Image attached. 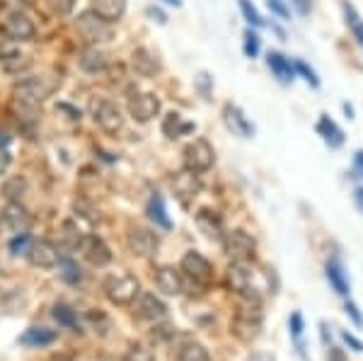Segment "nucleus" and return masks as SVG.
Instances as JSON below:
<instances>
[{"instance_id": "1", "label": "nucleus", "mask_w": 363, "mask_h": 361, "mask_svg": "<svg viewBox=\"0 0 363 361\" xmlns=\"http://www.w3.org/2000/svg\"><path fill=\"white\" fill-rule=\"evenodd\" d=\"M58 85H61V80L54 78V75H34V78H25L15 87V100L22 104L39 107L44 100H49V97L54 95L58 90Z\"/></svg>"}, {"instance_id": "2", "label": "nucleus", "mask_w": 363, "mask_h": 361, "mask_svg": "<svg viewBox=\"0 0 363 361\" xmlns=\"http://www.w3.org/2000/svg\"><path fill=\"white\" fill-rule=\"evenodd\" d=\"M75 32H78L90 46L107 44L114 39L112 22L102 20L95 10H85V13H80L78 17H75Z\"/></svg>"}, {"instance_id": "3", "label": "nucleus", "mask_w": 363, "mask_h": 361, "mask_svg": "<svg viewBox=\"0 0 363 361\" xmlns=\"http://www.w3.org/2000/svg\"><path fill=\"white\" fill-rule=\"evenodd\" d=\"M140 294V282L128 272H119V274H109L104 279V296L112 301L114 306H131L136 304Z\"/></svg>"}, {"instance_id": "4", "label": "nucleus", "mask_w": 363, "mask_h": 361, "mask_svg": "<svg viewBox=\"0 0 363 361\" xmlns=\"http://www.w3.org/2000/svg\"><path fill=\"white\" fill-rule=\"evenodd\" d=\"M228 284L230 289L247 301L259 299V287H257V272L252 262H230L228 267Z\"/></svg>"}, {"instance_id": "5", "label": "nucleus", "mask_w": 363, "mask_h": 361, "mask_svg": "<svg viewBox=\"0 0 363 361\" xmlns=\"http://www.w3.org/2000/svg\"><path fill=\"white\" fill-rule=\"evenodd\" d=\"M182 160H184L186 170L201 174V172H208L211 167H213L216 150L206 138H194V141H189L184 145V150H182Z\"/></svg>"}, {"instance_id": "6", "label": "nucleus", "mask_w": 363, "mask_h": 361, "mask_svg": "<svg viewBox=\"0 0 363 361\" xmlns=\"http://www.w3.org/2000/svg\"><path fill=\"white\" fill-rule=\"evenodd\" d=\"M223 250L230 257V262H255V252H257V243L250 233L245 231H228L223 235Z\"/></svg>"}, {"instance_id": "7", "label": "nucleus", "mask_w": 363, "mask_h": 361, "mask_svg": "<svg viewBox=\"0 0 363 361\" xmlns=\"http://www.w3.org/2000/svg\"><path fill=\"white\" fill-rule=\"evenodd\" d=\"M92 119H95V124L99 126L102 131L107 133H116L124 129V112L119 109V104L112 102V100H104V97H99V100L92 102Z\"/></svg>"}, {"instance_id": "8", "label": "nucleus", "mask_w": 363, "mask_h": 361, "mask_svg": "<svg viewBox=\"0 0 363 361\" xmlns=\"http://www.w3.org/2000/svg\"><path fill=\"white\" fill-rule=\"evenodd\" d=\"M182 274L189 277L199 287H208V284L213 282V267H211V262L203 257L201 252L189 250V252L182 257Z\"/></svg>"}, {"instance_id": "9", "label": "nucleus", "mask_w": 363, "mask_h": 361, "mask_svg": "<svg viewBox=\"0 0 363 361\" xmlns=\"http://www.w3.org/2000/svg\"><path fill=\"white\" fill-rule=\"evenodd\" d=\"M233 335L242 342H252L257 340L262 333V313L257 308H240L235 320H233Z\"/></svg>"}, {"instance_id": "10", "label": "nucleus", "mask_w": 363, "mask_h": 361, "mask_svg": "<svg viewBox=\"0 0 363 361\" xmlns=\"http://www.w3.org/2000/svg\"><path fill=\"white\" fill-rule=\"evenodd\" d=\"M128 114L138 124H148L160 114V97L153 95V92H136V95L128 97Z\"/></svg>"}, {"instance_id": "11", "label": "nucleus", "mask_w": 363, "mask_h": 361, "mask_svg": "<svg viewBox=\"0 0 363 361\" xmlns=\"http://www.w3.org/2000/svg\"><path fill=\"white\" fill-rule=\"evenodd\" d=\"M3 32L8 34L13 42H29V39H34V34H37V27H34V22L29 20L27 13H22V10H10L3 20Z\"/></svg>"}, {"instance_id": "12", "label": "nucleus", "mask_w": 363, "mask_h": 361, "mask_svg": "<svg viewBox=\"0 0 363 361\" xmlns=\"http://www.w3.org/2000/svg\"><path fill=\"white\" fill-rule=\"evenodd\" d=\"M27 257L39 270H54L61 262V250L51 240H32V245L27 250Z\"/></svg>"}, {"instance_id": "13", "label": "nucleus", "mask_w": 363, "mask_h": 361, "mask_svg": "<svg viewBox=\"0 0 363 361\" xmlns=\"http://www.w3.org/2000/svg\"><path fill=\"white\" fill-rule=\"evenodd\" d=\"M128 248H131V252L138 255V257H150V255H155L157 248H160V238H157V233L136 226V228L128 231Z\"/></svg>"}, {"instance_id": "14", "label": "nucleus", "mask_w": 363, "mask_h": 361, "mask_svg": "<svg viewBox=\"0 0 363 361\" xmlns=\"http://www.w3.org/2000/svg\"><path fill=\"white\" fill-rule=\"evenodd\" d=\"M78 250L83 252V257L90 262L92 267H107L109 262H112V250H109L107 243L97 235H85Z\"/></svg>"}, {"instance_id": "15", "label": "nucleus", "mask_w": 363, "mask_h": 361, "mask_svg": "<svg viewBox=\"0 0 363 361\" xmlns=\"http://www.w3.org/2000/svg\"><path fill=\"white\" fill-rule=\"evenodd\" d=\"M136 313L140 320H148V323H162L167 318V306L157 299L155 294L148 291H140L136 299Z\"/></svg>"}, {"instance_id": "16", "label": "nucleus", "mask_w": 363, "mask_h": 361, "mask_svg": "<svg viewBox=\"0 0 363 361\" xmlns=\"http://www.w3.org/2000/svg\"><path fill=\"white\" fill-rule=\"evenodd\" d=\"M155 287L157 291H162L165 296H179L184 291V274L182 270H174V267H157L155 270Z\"/></svg>"}, {"instance_id": "17", "label": "nucleus", "mask_w": 363, "mask_h": 361, "mask_svg": "<svg viewBox=\"0 0 363 361\" xmlns=\"http://www.w3.org/2000/svg\"><path fill=\"white\" fill-rule=\"evenodd\" d=\"M0 221H3V223L8 226L15 235H17V233H27L29 226H32V216H29V211L22 206L20 201H8V204H5V209L0 211Z\"/></svg>"}, {"instance_id": "18", "label": "nucleus", "mask_w": 363, "mask_h": 361, "mask_svg": "<svg viewBox=\"0 0 363 361\" xmlns=\"http://www.w3.org/2000/svg\"><path fill=\"white\" fill-rule=\"evenodd\" d=\"M223 121H225L228 129H230L233 133H238V136H242V138L255 136V124H252L247 116H245V112L238 107V104H233V102L225 104V107H223Z\"/></svg>"}, {"instance_id": "19", "label": "nucleus", "mask_w": 363, "mask_h": 361, "mask_svg": "<svg viewBox=\"0 0 363 361\" xmlns=\"http://www.w3.org/2000/svg\"><path fill=\"white\" fill-rule=\"evenodd\" d=\"M267 68L272 71V75L279 80L281 85H291L296 80L294 61H291L289 56L281 54V51H269V54H267Z\"/></svg>"}, {"instance_id": "20", "label": "nucleus", "mask_w": 363, "mask_h": 361, "mask_svg": "<svg viewBox=\"0 0 363 361\" xmlns=\"http://www.w3.org/2000/svg\"><path fill=\"white\" fill-rule=\"evenodd\" d=\"M131 66H133V71H136L138 75H143V78H153V75H157V73L162 71L160 58H157L150 49H145V46H138V49H133Z\"/></svg>"}, {"instance_id": "21", "label": "nucleus", "mask_w": 363, "mask_h": 361, "mask_svg": "<svg viewBox=\"0 0 363 361\" xmlns=\"http://www.w3.org/2000/svg\"><path fill=\"white\" fill-rule=\"evenodd\" d=\"M172 189H174V194H177L179 199H184V201L194 199V196L199 194V189H201L199 174L186 170V167L182 172H174L172 174Z\"/></svg>"}, {"instance_id": "22", "label": "nucleus", "mask_w": 363, "mask_h": 361, "mask_svg": "<svg viewBox=\"0 0 363 361\" xmlns=\"http://www.w3.org/2000/svg\"><path fill=\"white\" fill-rule=\"evenodd\" d=\"M325 274H327V282H330V287L335 289L339 296H349L351 284H349V277H347V270H344L342 260H339V257H330V260H327Z\"/></svg>"}, {"instance_id": "23", "label": "nucleus", "mask_w": 363, "mask_h": 361, "mask_svg": "<svg viewBox=\"0 0 363 361\" xmlns=\"http://www.w3.org/2000/svg\"><path fill=\"white\" fill-rule=\"evenodd\" d=\"M315 129H318L322 141L330 145V148H342V145H344V131L339 129V124L332 119L330 114H322L318 119V126H315Z\"/></svg>"}, {"instance_id": "24", "label": "nucleus", "mask_w": 363, "mask_h": 361, "mask_svg": "<svg viewBox=\"0 0 363 361\" xmlns=\"http://www.w3.org/2000/svg\"><path fill=\"white\" fill-rule=\"evenodd\" d=\"M342 15H344V25H347L349 34L354 37V42L359 44L363 51V17H361V13L356 10L354 3L342 0Z\"/></svg>"}, {"instance_id": "25", "label": "nucleus", "mask_w": 363, "mask_h": 361, "mask_svg": "<svg viewBox=\"0 0 363 361\" xmlns=\"http://www.w3.org/2000/svg\"><path fill=\"white\" fill-rule=\"evenodd\" d=\"M160 129L169 138V141H174V138L186 136V133L194 131V124H191V121H186L179 112H169V114H165V119H162Z\"/></svg>"}, {"instance_id": "26", "label": "nucleus", "mask_w": 363, "mask_h": 361, "mask_svg": "<svg viewBox=\"0 0 363 361\" xmlns=\"http://www.w3.org/2000/svg\"><path fill=\"white\" fill-rule=\"evenodd\" d=\"M78 63L85 73H102L104 68H107L109 58L102 49H97V46H87V49L80 51Z\"/></svg>"}, {"instance_id": "27", "label": "nucleus", "mask_w": 363, "mask_h": 361, "mask_svg": "<svg viewBox=\"0 0 363 361\" xmlns=\"http://www.w3.org/2000/svg\"><path fill=\"white\" fill-rule=\"evenodd\" d=\"M92 10L107 22H119L126 13V0H92Z\"/></svg>"}, {"instance_id": "28", "label": "nucleus", "mask_w": 363, "mask_h": 361, "mask_svg": "<svg viewBox=\"0 0 363 361\" xmlns=\"http://www.w3.org/2000/svg\"><path fill=\"white\" fill-rule=\"evenodd\" d=\"M27 179L25 177H20V174H15V177H10V179H5L3 182V187H0V194L5 196V201H20L22 196L27 194Z\"/></svg>"}, {"instance_id": "29", "label": "nucleus", "mask_w": 363, "mask_h": 361, "mask_svg": "<svg viewBox=\"0 0 363 361\" xmlns=\"http://www.w3.org/2000/svg\"><path fill=\"white\" fill-rule=\"evenodd\" d=\"M56 340V333L54 330H46V328H29L25 335H22V345L27 347H46Z\"/></svg>"}, {"instance_id": "30", "label": "nucleus", "mask_w": 363, "mask_h": 361, "mask_svg": "<svg viewBox=\"0 0 363 361\" xmlns=\"http://www.w3.org/2000/svg\"><path fill=\"white\" fill-rule=\"evenodd\" d=\"M148 216L150 221H153L155 226H160V228H172V223H169L167 218V209H165V201H162L160 194H153L148 201Z\"/></svg>"}, {"instance_id": "31", "label": "nucleus", "mask_w": 363, "mask_h": 361, "mask_svg": "<svg viewBox=\"0 0 363 361\" xmlns=\"http://www.w3.org/2000/svg\"><path fill=\"white\" fill-rule=\"evenodd\" d=\"M61 238H63V243H66V248L78 250L85 238V233L80 231V226L75 223V221H66V223L61 226Z\"/></svg>"}, {"instance_id": "32", "label": "nucleus", "mask_w": 363, "mask_h": 361, "mask_svg": "<svg viewBox=\"0 0 363 361\" xmlns=\"http://www.w3.org/2000/svg\"><path fill=\"white\" fill-rule=\"evenodd\" d=\"M196 223H199V228L206 233L208 238H223V228H220V221L213 218V213H211V211H201V213H199Z\"/></svg>"}, {"instance_id": "33", "label": "nucleus", "mask_w": 363, "mask_h": 361, "mask_svg": "<svg viewBox=\"0 0 363 361\" xmlns=\"http://www.w3.org/2000/svg\"><path fill=\"white\" fill-rule=\"evenodd\" d=\"M0 63H3V68L8 73H25L29 66H32V61H29V56L25 54H17V51H13L10 56H3L0 58Z\"/></svg>"}, {"instance_id": "34", "label": "nucleus", "mask_w": 363, "mask_h": 361, "mask_svg": "<svg viewBox=\"0 0 363 361\" xmlns=\"http://www.w3.org/2000/svg\"><path fill=\"white\" fill-rule=\"evenodd\" d=\"M179 361H211L206 347L199 345V342H186L179 349Z\"/></svg>"}, {"instance_id": "35", "label": "nucleus", "mask_w": 363, "mask_h": 361, "mask_svg": "<svg viewBox=\"0 0 363 361\" xmlns=\"http://www.w3.org/2000/svg\"><path fill=\"white\" fill-rule=\"evenodd\" d=\"M58 274H61V279L63 282H68V284H78L80 279H83V274H80V267L75 265L73 260H63L61 257V262H58Z\"/></svg>"}, {"instance_id": "36", "label": "nucleus", "mask_w": 363, "mask_h": 361, "mask_svg": "<svg viewBox=\"0 0 363 361\" xmlns=\"http://www.w3.org/2000/svg\"><path fill=\"white\" fill-rule=\"evenodd\" d=\"M259 49H262L259 34L252 32V27L245 29V34H242V51H245V56H247V58H257V56H259Z\"/></svg>"}, {"instance_id": "37", "label": "nucleus", "mask_w": 363, "mask_h": 361, "mask_svg": "<svg viewBox=\"0 0 363 361\" xmlns=\"http://www.w3.org/2000/svg\"><path fill=\"white\" fill-rule=\"evenodd\" d=\"M294 68H296V75H301L310 87H320V78H318V73H315V68H310L303 58H296Z\"/></svg>"}, {"instance_id": "38", "label": "nucleus", "mask_w": 363, "mask_h": 361, "mask_svg": "<svg viewBox=\"0 0 363 361\" xmlns=\"http://www.w3.org/2000/svg\"><path fill=\"white\" fill-rule=\"evenodd\" d=\"M238 5H240V13H242V17L250 22L252 27H262V25H264V20H262L259 10H257L255 5H252V0H238Z\"/></svg>"}, {"instance_id": "39", "label": "nucleus", "mask_w": 363, "mask_h": 361, "mask_svg": "<svg viewBox=\"0 0 363 361\" xmlns=\"http://www.w3.org/2000/svg\"><path fill=\"white\" fill-rule=\"evenodd\" d=\"M46 5H49V10L56 17H66V15L73 13L75 0H46Z\"/></svg>"}, {"instance_id": "40", "label": "nucleus", "mask_w": 363, "mask_h": 361, "mask_svg": "<svg viewBox=\"0 0 363 361\" xmlns=\"http://www.w3.org/2000/svg\"><path fill=\"white\" fill-rule=\"evenodd\" d=\"M54 318L61 325H68V328H75V313L70 311L68 306H56L54 308Z\"/></svg>"}, {"instance_id": "41", "label": "nucleus", "mask_w": 363, "mask_h": 361, "mask_svg": "<svg viewBox=\"0 0 363 361\" xmlns=\"http://www.w3.org/2000/svg\"><path fill=\"white\" fill-rule=\"evenodd\" d=\"M269 10H272L274 15L279 17V20H291V8L286 5V0H267Z\"/></svg>"}, {"instance_id": "42", "label": "nucleus", "mask_w": 363, "mask_h": 361, "mask_svg": "<svg viewBox=\"0 0 363 361\" xmlns=\"http://www.w3.org/2000/svg\"><path fill=\"white\" fill-rule=\"evenodd\" d=\"M29 245H32V240H29L27 233H17V238L10 243V250H13L15 255H27Z\"/></svg>"}, {"instance_id": "43", "label": "nucleus", "mask_w": 363, "mask_h": 361, "mask_svg": "<svg viewBox=\"0 0 363 361\" xmlns=\"http://www.w3.org/2000/svg\"><path fill=\"white\" fill-rule=\"evenodd\" d=\"M194 85H196V90L201 92L203 97H208L211 90H213V78H211L208 73H199L194 78Z\"/></svg>"}, {"instance_id": "44", "label": "nucleus", "mask_w": 363, "mask_h": 361, "mask_svg": "<svg viewBox=\"0 0 363 361\" xmlns=\"http://www.w3.org/2000/svg\"><path fill=\"white\" fill-rule=\"evenodd\" d=\"M128 361H155V357L150 354V349H145V347H131Z\"/></svg>"}, {"instance_id": "45", "label": "nucleus", "mask_w": 363, "mask_h": 361, "mask_svg": "<svg viewBox=\"0 0 363 361\" xmlns=\"http://www.w3.org/2000/svg\"><path fill=\"white\" fill-rule=\"evenodd\" d=\"M13 51H17V49H15V42L8 37V34L3 32V29H0V58H3V56H10Z\"/></svg>"}, {"instance_id": "46", "label": "nucleus", "mask_w": 363, "mask_h": 361, "mask_svg": "<svg viewBox=\"0 0 363 361\" xmlns=\"http://www.w3.org/2000/svg\"><path fill=\"white\" fill-rule=\"evenodd\" d=\"M291 335L301 342V337H303V316L301 313H294V316H291Z\"/></svg>"}, {"instance_id": "47", "label": "nucleus", "mask_w": 363, "mask_h": 361, "mask_svg": "<svg viewBox=\"0 0 363 361\" xmlns=\"http://www.w3.org/2000/svg\"><path fill=\"white\" fill-rule=\"evenodd\" d=\"M291 5H294L296 13L301 17H308L313 13V0H291Z\"/></svg>"}, {"instance_id": "48", "label": "nucleus", "mask_w": 363, "mask_h": 361, "mask_svg": "<svg viewBox=\"0 0 363 361\" xmlns=\"http://www.w3.org/2000/svg\"><path fill=\"white\" fill-rule=\"evenodd\" d=\"M344 311H347V316L354 320L359 328H363V316H361V311H359V306L356 304H351V301H347V306H344Z\"/></svg>"}, {"instance_id": "49", "label": "nucleus", "mask_w": 363, "mask_h": 361, "mask_svg": "<svg viewBox=\"0 0 363 361\" xmlns=\"http://www.w3.org/2000/svg\"><path fill=\"white\" fill-rule=\"evenodd\" d=\"M145 15H148L153 22H157V25H165L167 22V15L162 13L160 8H155V5H148V8H145Z\"/></svg>"}, {"instance_id": "50", "label": "nucleus", "mask_w": 363, "mask_h": 361, "mask_svg": "<svg viewBox=\"0 0 363 361\" xmlns=\"http://www.w3.org/2000/svg\"><path fill=\"white\" fill-rule=\"evenodd\" d=\"M56 112H66V114H68V119H70V121H78V119H80V109H75V107H70V104H66V102H61V104H56Z\"/></svg>"}, {"instance_id": "51", "label": "nucleus", "mask_w": 363, "mask_h": 361, "mask_svg": "<svg viewBox=\"0 0 363 361\" xmlns=\"http://www.w3.org/2000/svg\"><path fill=\"white\" fill-rule=\"evenodd\" d=\"M10 150L5 148V145H0V174H5L8 172V167H10Z\"/></svg>"}, {"instance_id": "52", "label": "nucleus", "mask_w": 363, "mask_h": 361, "mask_svg": "<svg viewBox=\"0 0 363 361\" xmlns=\"http://www.w3.org/2000/svg\"><path fill=\"white\" fill-rule=\"evenodd\" d=\"M327 361H349V357L344 354L342 347H330V352H327Z\"/></svg>"}, {"instance_id": "53", "label": "nucleus", "mask_w": 363, "mask_h": 361, "mask_svg": "<svg viewBox=\"0 0 363 361\" xmlns=\"http://www.w3.org/2000/svg\"><path fill=\"white\" fill-rule=\"evenodd\" d=\"M342 340L347 342V345H349L351 349H354V352H363V342H361V340H356V337L351 335V333H342Z\"/></svg>"}, {"instance_id": "54", "label": "nucleus", "mask_w": 363, "mask_h": 361, "mask_svg": "<svg viewBox=\"0 0 363 361\" xmlns=\"http://www.w3.org/2000/svg\"><path fill=\"white\" fill-rule=\"evenodd\" d=\"M250 361H277V357H274L272 352H255L250 357Z\"/></svg>"}, {"instance_id": "55", "label": "nucleus", "mask_w": 363, "mask_h": 361, "mask_svg": "<svg viewBox=\"0 0 363 361\" xmlns=\"http://www.w3.org/2000/svg\"><path fill=\"white\" fill-rule=\"evenodd\" d=\"M354 167H356V172L363 177V150H359V153L354 155Z\"/></svg>"}, {"instance_id": "56", "label": "nucleus", "mask_w": 363, "mask_h": 361, "mask_svg": "<svg viewBox=\"0 0 363 361\" xmlns=\"http://www.w3.org/2000/svg\"><path fill=\"white\" fill-rule=\"evenodd\" d=\"M354 199H356V206H359V209H361V211H363V187H359V189H356Z\"/></svg>"}, {"instance_id": "57", "label": "nucleus", "mask_w": 363, "mask_h": 361, "mask_svg": "<svg viewBox=\"0 0 363 361\" xmlns=\"http://www.w3.org/2000/svg\"><path fill=\"white\" fill-rule=\"evenodd\" d=\"M8 143H10V133L5 129H0V145H5V148H8Z\"/></svg>"}, {"instance_id": "58", "label": "nucleus", "mask_w": 363, "mask_h": 361, "mask_svg": "<svg viewBox=\"0 0 363 361\" xmlns=\"http://www.w3.org/2000/svg\"><path fill=\"white\" fill-rule=\"evenodd\" d=\"M165 5H172V8H182V0H160Z\"/></svg>"}]
</instances>
